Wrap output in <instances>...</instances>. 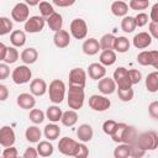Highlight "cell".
<instances>
[{"label": "cell", "mask_w": 158, "mask_h": 158, "mask_svg": "<svg viewBox=\"0 0 158 158\" xmlns=\"http://www.w3.org/2000/svg\"><path fill=\"white\" fill-rule=\"evenodd\" d=\"M43 133H44V137L48 139V141H54L59 137L60 135V128L57 123H48L44 126V130H43Z\"/></svg>", "instance_id": "cell-28"}, {"label": "cell", "mask_w": 158, "mask_h": 158, "mask_svg": "<svg viewBox=\"0 0 158 158\" xmlns=\"http://www.w3.org/2000/svg\"><path fill=\"white\" fill-rule=\"evenodd\" d=\"M62 114H63V112H62V110L59 109L58 105H51V106L47 107L44 115H46V117H47L52 123H56V122L60 121Z\"/></svg>", "instance_id": "cell-30"}, {"label": "cell", "mask_w": 158, "mask_h": 158, "mask_svg": "<svg viewBox=\"0 0 158 158\" xmlns=\"http://www.w3.org/2000/svg\"><path fill=\"white\" fill-rule=\"evenodd\" d=\"M0 153H1V149H0Z\"/></svg>", "instance_id": "cell-62"}, {"label": "cell", "mask_w": 158, "mask_h": 158, "mask_svg": "<svg viewBox=\"0 0 158 158\" xmlns=\"http://www.w3.org/2000/svg\"><path fill=\"white\" fill-rule=\"evenodd\" d=\"M114 157L115 158H128L130 157V146L125 143H120L114 149Z\"/></svg>", "instance_id": "cell-42"}, {"label": "cell", "mask_w": 158, "mask_h": 158, "mask_svg": "<svg viewBox=\"0 0 158 158\" xmlns=\"http://www.w3.org/2000/svg\"><path fill=\"white\" fill-rule=\"evenodd\" d=\"M86 84V72L81 68H73L69 72V85L84 88Z\"/></svg>", "instance_id": "cell-12"}, {"label": "cell", "mask_w": 158, "mask_h": 158, "mask_svg": "<svg viewBox=\"0 0 158 158\" xmlns=\"http://www.w3.org/2000/svg\"><path fill=\"white\" fill-rule=\"evenodd\" d=\"M36 151L38 153L40 157H51L54 152V148H53V144L49 142V141H40L37 143V147H36Z\"/></svg>", "instance_id": "cell-24"}, {"label": "cell", "mask_w": 158, "mask_h": 158, "mask_svg": "<svg viewBox=\"0 0 158 158\" xmlns=\"http://www.w3.org/2000/svg\"><path fill=\"white\" fill-rule=\"evenodd\" d=\"M116 62V52L114 51H101L99 57V63L104 67H110Z\"/></svg>", "instance_id": "cell-31"}, {"label": "cell", "mask_w": 158, "mask_h": 158, "mask_svg": "<svg viewBox=\"0 0 158 158\" xmlns=\"http://www.w3.org/2000/svg\"><path fill=\"white\" fill-rule=\"evenodd\" d=\"M41 136H42V132L36 125L28 126L26 128V131H25V137L31 143H38L40 139H41Z\"/></svg>", "instance_id": "cell-27"}, {"label": "cell", "mask_w": 158, "mask_h": 158, "mask_svg": "<svg viewBox=\"0 0 158 158\" xmlns=\"http://www.w3.org/2000/svg\"><path fill=\"white\" fill-rule=\"evenodd\" d=\"M137 136H138L137 130H136L133 126H128V125H127V128H126L125 135H123L122 143L128 144V146H130V144H133V143L136 142V139H137Z\"/></svg>", "instance_id": "cell-35"}, {"label": "cell", "mask_w": 158, "mask_h": 158, "mask_svg": "<svg viewBox=\"0 0 158 158\" xmlns=\"http://www.w3.org/2000/svg\"><path fill=\"white\" fill-rule=\"evenodd\" d=\"M10 75V68L6 63H1L0 62V80L7 79Z\"/></svg>", "instance_id": "cell-53"}, {"label": "cell", "mask_w": 158, "mask_h": 158, "mask_svg": "<svg viewBox=\"0 0 158 158\" xmlns=\"http://www.w3.org/2000/svg\"><path fill=\"white\" fill-rule=\"evenodd\" d=\"M128 77L131 80V84H138L142 80V73L138 69H128Z\"/></svg>", "instance_id": "cell-48"}, {"label": "cell", "mask_w": 158, "mask_h": 158, "mask_svg": "<svg viewBox=\"0 0 158 158\" xmlns=\"http://www.w3.org/2000/svg\"><path fill=\"white\" fill-rule=\"evenodd\" d=\"M143 151H154L158 147V135L156 131H146L137 136L135 142Z\"/></svg>", "instance_id": "cell-2"}, {"label": "cell", "mask_w": 158, "mask_h": 158, "mask_svg": "<svg viewBox=\"0 0 158 158\" xmlns=\"http://www.w3.org/2000/svg\"><path fill=\"white\" fill-rule=\"evenodd\" d=\"M16 141L15 131L11 126H2L0 128V146L1 147H12Z\"/></svg>", "instance_id": "cell-13"}, {"label": "cell", "mask_w": 158, "mask_h": 158, "mask_svg": "<svg viewBox=\"0 0 158 158\" xmlns=\"http://www.w3.org/2000/svg\"><path fill=\"white\" fill-rule=\"evenodd\" d=\"M130 41L127 37L125 36H118L115 38V43H114V52H118V53H126L130 49Z\"/></svg>", "instance_id": "cell-29"}, {"label": "cell", "mask_w": 158, "mask_h": 158, "mask_svg": "<svg viewBox=\"0 0 158 158\" xmlns=\"http://www.w3.org/2000/svg\"><path fill=\"white\" fill-rule=\"evenodd\" d=\"M137 62L141 65H152L158 68V51H142L137 56Z\"/></svg>", "instance_id": "cell-10"}, {"label": "cell", "mask_w": 158, "mask_h": 158, "mask_svg": "<svg viewBox=\"0 0 158 158\" xmlns=\"http://www.w3.org/2000/svg\"><path fill=\"white\" fill-rule=\"evenodd\" d=\"M126 128H127V123H125V122L117 123V127H116L115 132L111 136L112 141L116 142V143H122V139H123V135H125Z\"/></svg>", "instance_id": "cell-37"}, {"label": "cell", "mask_w": 158, "mask_h": 158, "mask_svg": "<svg viewBox=\"0 0 158 158\" xmlns=\"http://www.w3.org/2000/svg\"><path fill=\"white\" fill-rule=\"evenodd\" d=\"M127 6L132 10H146L149 6V1L148 0H131Z\"/></svg>", "instance_id": "cell-44"}, {"label": "cell", "mask_w": 158, "mask_h": 158, "mask_svg": "<svg viewBox=\"0 0 158 158\" xmlns=\"http://www.w3.org/2000/svg\"><path fill=\"white\" fill-rule=\"evenodd\" d=\"M85 100V91L84 88L80 86H70L68 89V95H67V102L69 109L77 111L83 107Z\"/></svg>", "instance_id": "cell-1"}, {"label": "cell", "mask_w": 158, "mask_h": 158, "mask_svg": "<svg viewBox=\"0 0 158 158\" xmlns=\"http://www.w3.org/2000/svg\"><path fill=\"white\" fill-rule=\"evenodd\" d=\"M22 157L23 158H38V153H37L35 147H28V148L25 149Z\"/></svg>", "instance_id": "cell-54"}, {"label": "cell", "mask_w": 158, "mask_h": 158, "mask_svg": "<svg viewBox=\"0 0 158 158\" xmlns=\"http://www.w3.org/2000/svg\"><path fill=\"white\" fill-rule=\"evenodd\" d=\"M16 158H23V157H16Z\"/></svg>", "instance_id": "cell-60"}, {"label": "cell", "mask_w": 158, "mask_h": 158, "mask_svg": "<svg viewBox=\"0 0 158 158\" xmlns=\"http://www.w3.org/2000/svg\"><path fill=\"white\" fill-rule=\"evenodd\" d=\"M38 4H40V1H30V0L26 1V5L27 6H33V5H38Z\"/></svg>", "instance_id": "cell-59"}, {"label": "cell", "mask_w": 158, "mask_h": 158, "mask_svg": "<svg viewBox=\"0 0 158 158\" xmlns=\"http://www.w3.org/2000/svg\"><path fill=\"white\" fill-rule=\"evenodd\" d=\"M88 74L94 80H100L106 75V68L100 63H91L88 67Z\"/></svg>", "instance_id": "cell-22"}, {"label": "cell", "mask_w": 158, "mask_h": 158, "mask_svg": "<svg viewBox=\"0 0 158 158\" xmlns=\"http://www.w3.org/2000/svg\"><path fill=\"white\" fill-rule=\"evenodd\" d=\"M44 25H46V20L40 15H35L28 17V20L23 25V30L25 32L28 33H38L44 28Z\"/></svg>", "instance_id": "cell-8"}, {"label": "cell", "mask_w": 158, "mask_h": 158, "mask_svg": "<svg viewBox=\"0 0 158 158\" xmlns=\"http://www.w3.org/2000/svg\"><path fill=\"white\" fill-rule=\"evenodd\" d=\"M132 43H133L135 48H137V49H144V48H147V47L151 46L152 37L149 36L148 32L142 31V32H138L137 35H135V37L132 38Z\"/></svg>", "instance_id": "cell-14"}, {"label": "cell", "mask_w": 158, "mask_h": 158, "mask_svg": "<svg viewBox=\"0 0 158 158\" xmlns=\"http://www.w3.org/2000/svg\"><path fill=\"white\" fill-rule=\"evenodd\" d=\"M117 123L115 120H106L104 123H102V131L104 133H106L107 136H112V133L115 132L116 127H117Z\"/></svg>", "instance_id": "cell-45"}, {"label": "cell", "mask_w": 158, "mask_h": 158, "mask_svg": "<svg viewBox=\"0 0 158 158\" xmlns=\"http://www.w3.org/2000/svg\"><path fill=\"white\" fill-rule=\"evenodd\" d=\"M12 32V21L9 17L0 16V36H5Z\"/></svg>", "instance_id": "cell-41"}, {"label": "cell", "mask_w": 158, "mask_h": 158, "mask_svg": "<svg viewBox=\"0 0 158 158\" xmlns=\"http://www.w3.org/2000/svg\"><path fill=\"white\" fill-rule=\"evenodd\" d=\"M11 78H12V81L17 85H22V84H26L31 80L32 78V72L30 69V67L27 65H17L12 73H11Z\"/></svg>", "instance_id": "cell-5"}, {"label": "cell", "mask_w": 158, "mask_h": 158, "mask_svg": "<svg viewBox=\"0 0 158 158\" xmlns=\"http://www.w3.org/2000/svg\"><path fill=\"white\" fill-rule=\"evenodd\" d=\"M121 28L123 32L126 33H131L136 30V23H135V19L133 16H125L121 20Z\"/></svg>", "instance_id": "cell-36"}, {"label": "cell", "mask_w": 158, "mask_h": 158, "mask_svg": "<svg viewBox=\"0 0 158 158\" xmlns=\"http://www.w3.org/2000/svg\"><path fill=\"white\" fill-rule=\"evenodd\" d=\"M81 49L83 52L86 54V56H95L99 53L100 51V44H99V41L96 38H88L84 41L83 46H81Z\"/></svg>", "instance_id": "cell-20"}, {"label": "cell", "mask_w": 158, "mask_h": 158, "mask_svg": "<svg viewBox=\"0 0 158 158\" xmlns=\"http://www.w3.org/2000/svg\"><path fill=\"white\" fill-rule=\"evenodd\" d=\"M78 143L79 142H77L75 139H73L70 137H63L58 142V151L64 156L74 157L75 151L78 148Z\"/></svg>", "instance_id": "cell-9"}, {"label": "cell", "mask_w": 158, "mask_h": 158, "mask_svg": "<svg viewBox=\"0 0 158 158\" xmlns=\"http://www.w3.org/2000/svg\"><path fill=\"white\" fill-rule=\"evenodd\" d=\"M136 27H143L148 23V15L146 12H138L136 16H133Z\"/></svg>", "instance_id": "cell-46"}, {"label": "cell", "mask_w": 158, "mask_h": 158, "mask_svg": "<svg viewBox=\"0 0 158 158\" xmlns=\"http://www.w3.org/2000/svg\"><path fill=\"white\" fill-rule=\"evenodd\" d=\"M28 118H30V121L33 122L35 125H40V123H42V122L44 121L46 115H44V112H43L42 110H40V109H32V110L30 111Z\"/></svg>", "instance_id": "cell-39"}, {"label": "cell", "mask_w": 158, "mask_h": 158, "mask_svg": "<svg viewBox=\"0 0 158 158\" xmlns=\"http://www.w3.org/2000/svg\"><path fill=\"white\" fill-rule=\"evenodd\" d=\"M111 12L115 16H117V17H125V16H127V12H128L127 2L121 1V0L114 1L111 4Z\"/></svg>", "instance_id": "cell-25"}, {"label": "cell", "mask_w": 158, "mask_h": 158, "mask_svg": "<svg viewBox=\"0 0 158 158\" xmlns=\"http://www.w3.org/2000/svg\"><path fill=\"white\" fill-rule=\"evenodd\" d=\"M2 157H4V158H16V157H19L17 148H15L14 146L5 148V149L2 151Z\"/></svg>", "instance_id": "cell-50"}, {"label": "cell", "mask_w": 158, "mask_h": 158, "mask_svg": "<svg viewBox=\"0 0 158 158\" xmlns=\"http://www.w3.org/2000/svg\"><path fill=\"white\" fill-rule=\"evenodd\" d=\"M93 136H94V131H93V127L88 123H81L78 128H77V137L79 138V141L81 143H86V142H90L93 139Z\"/></svg>", "instance_id": "cell-18"}, {"label": "cell", "mask_w": 158, "mask_h": 158, "mask_svg": "<svg viewBox=\"0 0 158 158\" xmlns=\"http://www.w3.org/2000/svg\"><path fill=\"white\" fill-rule=\"evenodd\" d=\"M74 2H75L74 0H53L52 5H56V6H59V7H67V6L73 5Z\"/></svg>", "instance_id": "cell-55"}, {"label": "cell", "mask_w": 158, "mask_h": 158, "mask_svg": "<svg viewBox=\"0 0 158 158\" xmlns=\"http://www.w3.org/2000/svg\"><path fill=\"white\" fill-rule=\"evenodd\" d=\"M16 102L17 105L23 109V110H30V109H33L35 105H36V99L32 94L30 93H21L17 99H16Z\"/></svg>", "instance_id": "cell-17"}, {"label": "cell", "mask_w": 158, "mask_h": 158, "mask_svg": "<svg viewBox=\"0 0 158 158\" xmlns=\"http://www.w3.org/2000/svg\"><path fill=\"white\" fill-rule=\"evenodd\" d=\"M19 57H20L19 51H17L15 47L9 46L7 49H6V54H5V59H4V62H5L7 65H9V64H12V63H15V62L19 59Z\"/></svg>", "instance_id": "cell-38"}, {"label": "cell", "mask_w": 158, "mask_h": 158, "mask_svg": "<svg viewBox=\"0 0 158 158\" xmlns=\"http://www.w3.org/2000/svg\"><path fill=\"white\" fill-rule=\"evenodd\" d=\"M112 79L116 84V89H130L132 88L130 77H128V69L125 67H118L115 69Z\"/></svg>", "instance_id": "cell-4"}, {"label": "cell", "mask_w": 158, "mask_h": 158, "mask_svg": "<svg viewBox=\"0 0 158 158\" xmlns=\"http://www.w3.org/2000/svg\"><path fill=\"white\" fill-rule=\"evenodd\" d=\"M98 89H99V91H100L101 94H104V95H110V94H112V93L116 91V84H115V81H114L112 78H110V77H104L102 79L99 80V83H98Z\"/></svg>", "instance_id": "cell-15"}, {"label": "cell", "mask_w": 158, "mask_h": 158, "mask_svg": "<svg viewBox=\"0 0 158 158\" xmlns=\"http://www.w3.org/2000/svg\"><path fill=\"white\" fill-rule=\"evenodd\" d=\"M70 35L77 40H84L88 35V25L83 19H74L69 25Z\"/></svg>", "instance_id": "cell-6"}, {"label": "cell", "mask_w": 158, "mask_h": 158, "mask_svg": "<svg viewBox=\"0 0 158 158\" xmlns=\"http://www.w3.org/2000/svg\"><path fill=\"white\" fill-rule=\"evenodd\" d=\"M110 106H111L110 99H107L104 95L94 94L89 98V107L93 109L94 111L102 112V111H106L107 109H110Z\"/></svg>", "instance_id": "cell-7"}, {"label": "cell", "mask_w": 158, "mask_h": 158, "mask_svg": "<svg viewBox=\"0 0 158 158\" xmlns=\"http://www.w3.org/2000/svg\"><path fill=\"white\" fill-rule=\"evenodd\" d=\"M47 91H48V95H49V100L54 105H58V104H60L64 100V96H65V84L60 79H53L49 83V86L47 88Z\"/></svg>", "instance_id": "cell-3"}, {"label": "cell", "mask_w": 158, "mask_h": 158, "mask_svg": "<svg viewBox=\"0 0 158 158\" xmlns=\"http://www.w3.org/2000/svg\"><path fill=\"white\" fill-rule=\"evenodd\" d=\"M148 114L154 120L158 118V101H152L148 105Z\"/></svg>", "instance_id": "cell-51"}, {"label": "cell", "mask_w": 158, "mask_h": 158, "mask_svg": "<svg viewBox=\"0 0 158 158\" xmlns=\"http://www.w3.org/2000/svg\"><path fill=\"white\" fill-rule=\"evenodd\" d=\"M144 154H146V151L139 148L136 143L130 144V157H132V158H142Z\"/></svg>", "instance_id": "cell-47"}, {"label": "cell", "mask_w": 158, "mask_h": 158, "mask_svg": "<svg viewBox=\"0 0 158 158\" xmlns=\"http://www.w3.org/2000/svg\"><path fill=\"white\" fill-rule=\"evenodd\" d=\"M115 38H116V36H114L112 33H105L99 41L100 49L101 51H114Z\"/></svg>", "instance_id": "cell-33"}, {"label": "cell", "mask_w": 158, "mask_h": 158, "mask_svg": "<svg viewBox=\"0 0 158 158\" xmlns=\"http://www.w3.org/2000/svg\"><path fill=\"white\" fill-rule=\"evenodd\" d=\"M0 158H4V157H2V156H0Z\"/></svg>", "instance_id": "cell-61"}, {"label": "cell", "mask_w": 158, "mask_h": 158, "mask_svg": "<svg viewBox=\"0 0 158 158\" xmlns=\"http://www.w3.org/2000/svg\"><path fill=\"white\" fill-rule=\"evenodd\" d=\"M47 88L48 85L43 79L36 78L30 84V94H32L33 96H42L47 93Z\"/></svg>", "instance_id": "cell-16"}, {"label": "cell", "mask_w": 158, "mask_h": 158, "mask_svg": "<svg viewBox=\"0 0 158 158\" xmlns=\"http://www.w3.org/2000/svg\"><path fill=\"white\" fill-rule=\"evenodd\" d=\"M149 19L152 20V22H157V23H158V2H156V4L152 6Z\"/></svg>", "instance_id": "cell-56"}, {"label": "cell", "mask_w": 158, "mask_h": 158, "mask_svg": "<svg viewBox=\"0 0 158 158\" xmlns=\"http://www.w3.org/2000/svg\"><path fill=\"white\" fill-rule=\"evenodd\" d=\"M9 98V89L6 85L0 84V101H5Z\"/></svg>", "instance_id": "cell-57"}, {"label": "cell", "mask_w": 158, "mask_h": 158, "mask_svg": "<svg viewBox=\"0 0 158 158\" xmlns=\"http://www.w3.org/2000/svg\"><path fill=\"white\" fill-rule=\"evenodd\" d=\"M89 156V149L84 143H78V148L75 151L74 158H88Z\"/></svg>", "instance_id": "cell-49"}, {"label": "cell", "mask_w": 158, "mask_h": 158, "mask_svg": "<svg viewBox=\"0 0 158 158\" xmlns=\"http://www.w3.org/2000/svg\"><path fill=\"white\" fill-rule=\"evenodd\" d=\"M116 90H117V96L121 101H125V102L131 101L135 96V91H133L132 88H130V89H116Z\"/></svg>", "instance_id": "cell-43"}, {"label": "cell", "mask_w": 158, "mask_h": 158, "mask_svg": "<svg viewBox=\"0 0 158 158\" xmlns=\"http://www.w3.org/2000/svg\"><path fill=\"white\" fill-rule=\"evenodd\" d=\"M6 49L7 46H5L2 42H0V62L5 59V54H6Z\"/></svg>", "instance_id": "cell-58"}, {"label": "cell", "mask_w": 158, "mask_h": 158, "mask_svg": "<svg viewBox=\"0 0 158 158\" xmlns=\"http://www.w3.org/2000/svg\"><path fill=\"white\" fill-rule=\"evenodd\" d=\"M146 88L149 93L158 91V72L154 70L146 77Z\"/></svg>", "instance_id": "cell-34"}, {"label": "cell", "mask_w": 158, "mask_h": 158, "mask_svg": "<svg viewBox=\"0 0 158 158\" xmlns=\"http://www.w3.org/2000/svg\"><path fill=\"white\" fill-rule=\"evenodd\" d=\"M20 58H21V60L25 63V65H27V64H33V63L37 60V58H38V52H37L36 48L28 47V48H25V49L21 52Z\"/></svg>", "instance_id": "cell-23"}, {"label": "cell", "mask_w": 158, "mask_h": 158, "mask_svg": "<svg viewBox=\"0 0 158 158\" xmlns=\"http://www.w3.org/2000/svg\"><path fill=\"white\" fill-rule=\"evenodd\" d=\"M11 17L16 22H26L30 17V7L26 2H17L11 10Z\"/></svg>", "instance_id": "cell-11"}, {"label": "cell", "mask_w": 158, "mask_h": 158, "mask_svg": "<svg viewBox=\"0 0 158 158\" xmlns=\"http://www.w3.org/2000/svg\"><path fill=\"white\" fill-rule=\"evenodd\" d=\"M38 9H40V12H41V16L46 20L47 17H49L53 12H54V9H53V5L52 2H48V1H41L38 4Z\"/></svg>", "instance_id": "cell-40"}, {"label": "cell", "mask_w": 158, "mask_h": 158, "mask_svg": "<svg viewBox=\"0 0 158 158\" xmlns=\"http://www.w3.org/2000/svg\"><path fill=\"white\" fill-rule=\"evenodd\" d=\"M53 43L57 48H65L70 43V35L65 30H60L58 32H54L53 36Z\"/></svg>", "instance_id": "cell-19"}, {"label": "cell", "mask_w": 158, "mask_h": 158, "mask_svg": "<svg viewBox=\"0 0 158 158\" xmlns=\"http://www.w3.org/2000/svg\"><path fill=\"white\" fill-rule=\"evenodd\" d=\"M148 33H149V36L152 37V40L154 38H158V23L157 22H149V25H148Z\"/></svg>", "instance_id": "cell-52"}, {"label": "cell", "mask_w": 158, "mask_h": 158, "mask_svg": "<svg viewBox=\"0 0 158 158\" xmlns=\"http://www.w3.org/2000/svg\"><path fill=\"white\" fill-rule=\"evenodd\" d=\"M46 23L48 25L49 30H52L53 32H58L62 30L63 27V17L59 12H53L49 17L46 19Z\"/></svg>", "instance_id": "cell-21"}, {"label": "cell", "mask_w": 158, "mask_h": 158, "mask_svg": "<svg viewBox=\"0 0 158 158\" xmlns=\"http://www.w3.org/2000/svg\"><path fill=\"white\" fill-rule=\"evenodd\" d=\"M10 42H11L12 47H15V48L25 46V43H26V33H25V31H21V30L12 31L11 35H10Z\"/></svg>", "instance_id": "cell-26"}, {"label": "cell", "mask_w": 158, "mask_h": 158, "mask_svg": "<svg viewBox=\"0 0 158 158\" xmlns=\"http://www.w3.org/2000/svg\"><path fill=\"white\" fill-rule=\"evenodd\" d=\"M60 122H62L64 126H67V127H72V126H74V125L78 122V112L74 111V110L64 111V112L62 114Z\"/></svg>", "instance_id": "cell-32"}]
</instances>
